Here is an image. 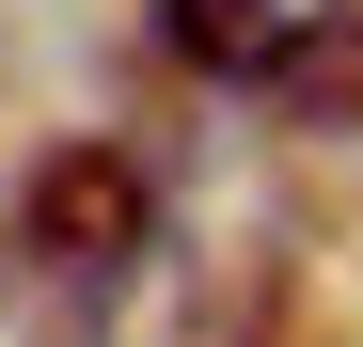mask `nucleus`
Wrapping results in <instances>:
<instances>
[{"label":"nucleus","instance_id":"f257e3e1","mask_svg":"<svg viewBox=\"0 0 363 347\" xmlns=\"http://www.w3.org/2000/svg\"><path fill=\"white\" fill-rule=\"evenodd\" d=\"M16 253L64 268V284L143 268V253H158V190H143V158H111V142H48V158L16 174Z\"/></svg>","mask_w":363,"mask_h":347},{"label":"nucleus","instance_id":"f03ea898","mask_svg":"<svg viewBox=\"0 0 363 347\" xmlns=\"http://www.w3.org/2000/svg\"><path fill=\"white\" fill-rule=\"evenodd\" d=\"M158 47H174V64H206V79H269L284 16H269V0H158Z\"/></svg>","mask_w":363,"mask_h":347}]
</instances>
